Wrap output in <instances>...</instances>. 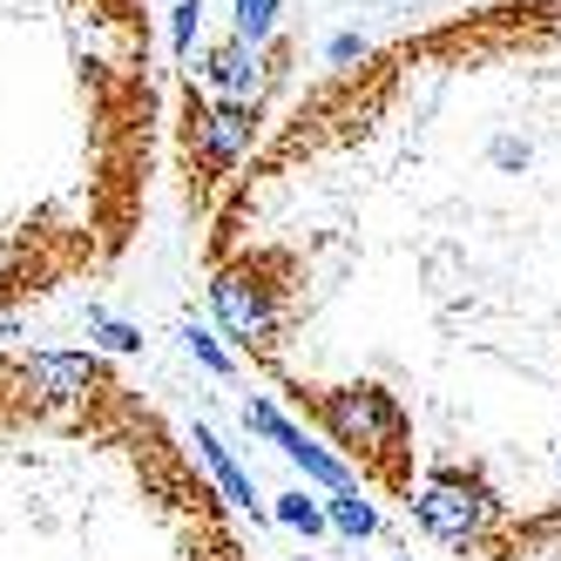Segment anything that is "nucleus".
<instances>
[{"instance_id": "nucleus-1", "label": "nucleus", "mask_w": 561, "mask_h": 561, "mask_svg": "<svg viewBox=\"0 0 561 561\" xmlns=\"http://www.w3.org/2000/svg\"><path fill=\"white\" fill-rule=\"evenodd\" d=\"M285 392H291L298 413H311L318 426L332 433V447H345L352 460H373L392 480H407V473H399V460H407L413 420H407V407H399L386 386L358 379V386H285Z\"/></svg>"}, {"instance_id": "nucleus-2", "label": "nucleus", "mask_w": 561, "mask_h": 561, "mask_svg": "<svg viewBox=\"0 0 561 561\" xmlns=\"http://www.w3.org/2000/svg\"><path fill=\"white\" fill-rule=\"evenodd\" d=\"M285 271H291L285 251H244V257L217 264L210 318H217V332L230 345H244V352H271L277 345V332H285V298H291Z\"/></svg>"}, {"instance_id": "nucleus-3", "label": "nucleus", "mask_w": 561, "mask_h": 561, "mask_svg": "<svg viewBox=\"0 0 561 561\" xmlns=\"http://www.w3.org/2000/svg\"><path fill=\"white\" fill-rule=\"evenodd\" d=\"M257 142V102H224V95H183V149H190V183L217 190Z\"/></svg>"}, {"instance_id": "nucleus-4", "label": "nucleus", "mask_w": 561, "mask_h": 561, "mask_svg": "<svg viewBox=\"0 0 561 561\" xmlns=\"http://www.w3.org/2000/svg\"><path fill=\"white\" fill-rule=\"evenodd\" d=\"M413 520H420V535L447 541V548H473L501 520V494L473 467H433L413 488Z\"/></svg>"}, {"instance_id": "nucleus-5", "label": "nucleus", "mask_w": 561, "mask_h": 561, "mask_svg": "<svg viewBox=\"0 0 561 561\" xmlns=\"http://www.w3.org/2000/svg\"><path fill=\"white\" fill-rule=\"evenodd\" d=\"M244 426L257 433V439H271L277 454H285L311 488H325V494H358V473H352V460L345 454H332V447H318V439L298 426V420H285L271 407V399H244Z\"/></svg>"}, {"instance_id": "nucleus-6", "label": "nucleus", "mask_w": 561, "mask_h": 561, "mask_svg": "<svg viewBox=\"0 0 561 561\" xmlns=\"http://www.w3.org/2000/svg\"><path fill=\"white\" fill-rule=\"evenodd\" d=\"M210 82V95H224V102H257L264 95V48H251V42H217L210 55H204V68H196Z\"/></svg>"}, {"instance_id": "nucleus-7", "label": "nucleus", "mask_w": 561, "mask_h": 561, "mask_svg": "<svg viewBox=\"0 0 561 561\" xmlns=\"http://www.w3.org/2000/svg\"><path fill=\"white\" fill-rule=\"evenodd\" d=\"M190 439H196V460H204V467H210V480L224 488V501H230V507H244V514H264V501H257V488H251V473L230 460V447H224V439H217L204 420L190 426Z\"/></svg>"}, {"instance_id": "nucleus-8", "label": "nucleus", "mask_w": 561, "mask_h": 561, "mask_svg": "<svg viewBox=\"0 0 561 561\" xmlns=\"http://www.w3.org/2000/svg\"><path fill=\"white\" fill-rule=\"evenodd\" d=\"M271 520H285V528H291V535H305V541H318V535H332V514H325V501H318V494H305V488H291V494H277Z\"/></svg>"}, {"instance_id": "nucleus-9", "label": "nucleus", "mask_w": 561, "mask_h": 561, "mask_svg": "<svg viewBox=\"0 0 561 561\" xmlns=\"http://www.w3.org/2000/svg\"><path fill=\"white\" fill-rule=\"evenodd\" d=\"M325 514H332V535H345V541H373L379 535V507L366 501V488L358 494H325Z\"/></svg>"}, {"instance_id": "nucleus-10", "label": "nucleus", "mask_w": 561, "mask_h": 561, "mask_svg": "<svg viewBox=\"0 0 561 561\" xmlns=\"http://www.w3.org/2000/svg\"><path fill=\"white\" fill-rule=\"evenodd\" d=\"M277 14H285V0H237V8H230V34L251 42V48H264L277 34Z\"/></svg>"}, {"instance_id": "nucleus-11", "label": "nucleus", "mask_w": 561, "mask_h": 561, "mask_svg": "<svg viewBox=\"0 0 561 561\" xmlns=\"http://www.w3.org/2000/svg\"><path fill=\"white\" fill-rule=\"evenodd\" d=\"M89 339H95L102 352H142V332L123 325V318H108V311H95V305H89Z\"/></svg>"}, {"instance_id": "nucleus-12", "label": "nucleus", "mask_w": 561, "mask_h": 561, "mask_svg": "<svg viewBox=\"0 0 561 561\" xmlns=\"http://www.w3.org/2000/svg\"><path fill=\"white\" fill-rule=\"evenodd\" d=\"M183 345H190V358H196L204 373H217V379H230V373H237V366H230V352L217 345V332H204V325H183Z\"/></svg>"}, {"instance_id": "nucleus-13", "label": "nucleus", "mask_w": 561, "mask_h": 561, "mask_svg": "<svg viewBox=\"0 0 561 561\" xmlns=\"http://www.w3.org/2000/svg\"><path fill=\"white\" fill-rule=\"evenodd\" d=\"M196 34H204V0H176V14H170V48L190 55Z\"/></svg>"}, {"instance_id": "nucleus-14", "label": "nucleus", "mask_w": 561, "mask_h": 561, "mask_svg": "<svg viewBox=\"0 0 561 561\" xmlns=\"http://www.w3.org/2000/svg\"><path fill=\"white\" fill-rule=\"evenodd\" d=\"M366 48H373L366 34H332V42H325V61H332V68H345V61H366Z\"/></svg>"}, {"instance_id": "nucleus-15", "label": "nucleus", "mask_w": 561, "mask_h": 561, "mask_svg": "<svg viewBox=\"0 0 561 561\" xmlns=\"http://www.w3.org/2000/svg\"><path fill=\"white\" fill-rule=\"evenodd\" d=\"M494 163H501V170H528V142L501 136V142H494Z\"/></svg>"}, {"instance_id": "nucleus-16", "label": "nucleus", "mask_w": 561, "mask_h": 561, "mask_svg": "<svg viewBox=\"0 0 561 561\" xmlns=\"http://www.w3.org/2000/svg\"><path fill=\"white\" fill-rule=\"evenodd\" d=\"M392 561H413V554H392Z\"/></svg>"}, {"instance_id": "nucleus-17", "label": "nucleus", "mask_w": 561, "mask_h": 561, "mask_svg": "<svg viewBox=\"0 0 561 561\" xmlns=\"http://www.w3.org/2000/svg\"><path fill=\"white\" fill-rule=\"evenodd\" d=\"M554 480H561V460H554Z\"/></svg>"}]
</instances>
